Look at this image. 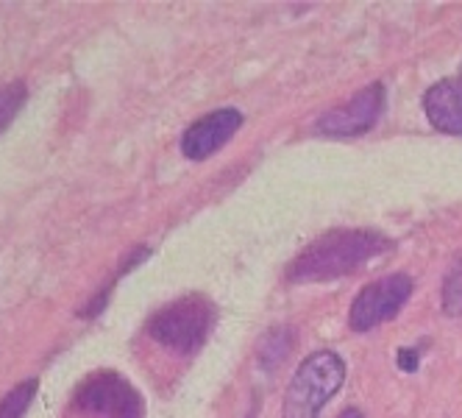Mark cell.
<instances>
[{"label":"cell","instance_id":"6da1fadb","mask_svg":"<svg viewBox=\"0 0 462 418\" xmlns=\"http://www.w3.org/2000/svg\"><path fill=\"white\" fill-rule=\"evenodd\" d=\"M393 243L368 229H337L318 237L287 268L290 282H328L356 271L362 263L384 254Z\"/></svg>","mask_w":462,"mask_h":418},{"label":"cell","instance_id":"7a4b0ae2","mask_svg":"<svg viewBox=\"0 0 462 418\" xmlns=\"http://www.w3.org/2000/svg\"><path fill=\"white\" fill-rule=\"evenodd\" d=\"M346 382V363L335 351H315L295 368L284 396L282 418H318Z\"/></svg>","mask_w":462,"mask_h":418},{"label":"cell","instance_id":"3957f363","mask_svg":"<svg viewBox=\"0 0 462 418\" xmlns=\"http://www.w3.org/2000/svg\"><path fill=\"white\" fill-rule=\"evenodd\" d=\"M212 327V304L204 296H184L168 307H162L148 320V335L164 348L189 355L204 343Z\"/></svg>","mask_w":462,"mask_h":418},{"label":"cell","instance_id":"277c9868","mask_svg":"<svg viewBox=\"0 0 462 418\" xmlns=\"http://www.w3.org/2000/svg\"><path fill=\"white\" fill-rule=\"evenodd\" d=\"M410 293H412V279L407 274H390L368 287H362L348 312L351 330L371 332L374 327L384 324V320H390L407 304Z\"/></svg>","mask_w":462,"mask_h":418},{"label":"cell","instance_id":"5b68a950","mask_svg":"<svg viewBox=\"0 0 462 418\" xmlns=\"http://www.w3.org/2000/svg\"><path fill=\"white\" fill-rule=\"evenodd\" d=\"M79 407L101 418H143L140 394L115 371L89 376L79 391Z\"/></svg>","mask_w":462,"mask_h":418},{"label":"cell","instance_id":"8992f818","mask_svg":"<svg viewBox=\"0 0 462 418\" xmlns=\"http://www.w3.org/2000/svg\"><path fill=\"white\" fill-rule=\"evenodd\" d=\"M384 109V87L382 84H368L365 89H359L351 101L328 109L320 120H318V135L326 137H359L374 128V123L379 120Z\"/></svg>","mask_w":462,"mask_h":418},{"label":"cell","instance_id":"52a82bcc","mask_svg":"<svg viewBox=\"0 0 462 418\" xmlns=\"http://www.w3.org/2000/svg\"><path fill=\"white\" fill-rule=\"evenodd\" d=\"M240 125H243V115L237 109H231V107L217 109L201 120H195L187 128L181 137V151L189 159H207L235 137Z\"/></svg>","mask_w":462,"mask_h":418},{"label":"cell","instance_id":"ba28073f","mask_svg":"<svg viewBox=\"0 0 462 418\" xmlns=\"http://www.w3.org/2000/svg\"><path fill=\"white\" fill-rule=\"evenodd\" d=\"M423 109L426 117L438 132L443 135H462V87L459 81L443 79L438 84H432L423 95Z\"/></svg>","mask_w":462,"mask_h":418},{"label":"cell","instance_id":"9c48e42d","mask_svg":"<svg viewBox=\"0 0 462 418\" xmlns=\"http://www.w3.org/2000/svg\"><path fill=\"white\" fill-rule=\"evenodd\" d=\"M292 348V330L287 327H276L271 330L265 338L259 340V366L262 368H276Z\"/></svg>","mask_w":462,"mask_h":418},{"label":"cell","instance_id":"30bf717a","mask_svg":"<svg viewBox=\"0 0 462 418\" xmlns=\"http://www.w3.org/2000/svg\"><path fill=\"white\" fill-rule=\"evenodd\" d=\"M443 310L446 315H462V254L451 263L443 279Z\"/></svg>","mask_w":462,"mask_h":418},{"label":"cell","instance_id":"8fae6325","mask_svg":"<svg viewBox=\"0 0 462 418\" xmlns=\"http://www.w3.org/2000/svg\"><path fill=\"white\" fill-rule=\"evenodd\" d=\"M37 396V379H28L23 385H17L14 391H9L0 402V418H23V413L28 410L31 399Z\"/></svg>","mask_w":462,"mask_h":418},{"label":"cell","instance_id":"7c38bea8","mask_svg":"<svg viewBox=\"0 0 462 418\" xmlns=\"http://www.w3.org/2000/svg\"><path fill=\"white\" fill-rule=\"evenodd\" d=\"M25 98H28V89L23 81L6 84L4 89H0V132H4V128L14 120V115L25 104Z\"/></svg>","mask_w":462,"mask_h":418},{"label":"cell","instance_id":"4fadbf2b","mask_svg":"<svg viewBox=\"0 0 462 418\" xmlns=\"http://www.w3.org/2000/svg\"><path fill=\"white\" fill-rule=\"evenodd\" d=\"M399 366H402V371H415L418 368V351L402 348L399 351Z\"/></svg>","mask_w":462,"mask_h":418},{"label":"cell","instance_id":"5bb4252c","mask_svg":"<svg viewBox=\"0 0 462 418\" xmlns=\"http://www.w3.org/2000/svg\"><path fill=\"white\" fill-rule=\"evenodd\" d=\"M337 418H365V415H362V413H359L356 407H348V410H343V413H340Z\"/></svg>","mask_w":462,"mask_h":418},{"label":"cell","instance_id":"9a60e30c","mask_svg":"<svg viewBox=\"0 0 462 418\" xmlns=\"http://www.w3.org/2000/svg\"><path fill=\"white\" fill-rule=\"evenodd\" d=\"M457 81H459V87H462V68H459V79H457Z\"/></svg>","mask_w":462,"mask_h":418}]
</instances>
